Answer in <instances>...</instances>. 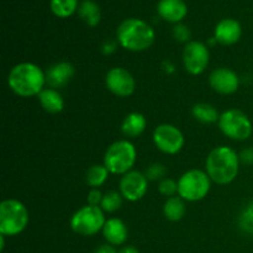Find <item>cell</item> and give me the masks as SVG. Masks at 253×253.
Here are the masks:
<instances>
[{"instance_id": "20", "label": "cell", "mask_w": 253, "mask_h": 253, "mask_svg": "<svg viewBox=\"0 0 253 253\" xmlns=\"http://www.w3.org/2000/svg\"><path fill=\"white\" fill-rule=\"evenodd\" d=\"M79 16L88 26H96L100 21V9L93 0H84L79 5Z\"/></svg>"}, {"instance_id": "4", "label": "cell", "mask_w": 253, "mask_h": 253, "mask_svg": "<svg viewBox=\"0 0 253 253\" xmlns=\"http://www.w3.org/2000/svg\"><path fill=\"white\" fill-rule=\"evenodd\" d=\"M29 224V211L21 202L7 199L0 204V234L16 236Z\"/></svg>"}, {"instance_id": "17", "label": "cell", "mask_w": 253, "mask_h": 253, "mask_svg": "<svg viewBox=\"0 0 253 253\" xmlns=\"http://www.w3.org/2000/svg\"><path fill=\"white\" fill-rule=\"evenodd\" d=\"M103 235L108 244L113 246H121L127 240L128 232L126 225L120 219L113 217V219L106 220L103 227Z\"/></svg>"}, {"instance_id": "23", "label": "cell", "mask_w": 253, "mask_h": 253, "mask_svg": "<svg viewBox=\"0 0 253 253\" xmlns=\"http://www.w3.org/2000/svg\"><path fill=\"white\" fill-rule=\"evenodd\" d=\"M109 170L105 166L95 165L91 166L85 174V182L89 187L91 188H99L106 182L109 177Z\"/></svg>"}, {"instance_id": "15", "label": "cell", "mask_w": 253, "mask_h": 253, "mask_svg": "<svg viewBox=\"0 0 253 253\" xmlns=\"http://www.w3.org/2000/svg\"><path fill=\"white\" fill-rule=\"evenodd\" d=\"M242 27L235 19H224L215 27V40L224 46L234 44L241 39Z\"/></svg>"}, {"instance_id": "25", "label": "cell", "mask_w": 253, "mask_h": 253, "mask_svg": "<svg viewBox=\"0 0 253 253\" xmlns=\"http://www.w3.org/2000/svg\"><path fill=\"white\" fill-rule=\"evenodd\" d=\"M121 205H123V195H121V193L111 190V192L104 194L100 208L103 209V211L114 212L120 209Z\"/></svg>"}, {"instance_id": "21", "label": "cell", "mask_w": 253, "mask_h": 253, "mask_svg": "<svg viewBox=\"0 0 253 253\" xmlns=\"http://www.w3.org/2000/svg\"><path fill=\"white\" fill-rule=\"evenodd\" d=\"M165 216L169 221H179L185 214V204L180 197H170L163 207Z\"/></svg>"}, {"instance_id": "10", "label": "cell", "mask_w": 253, "mask_h": 253, "mask_svg": "<svg viewBox=\"0 0 253 253\" xmlns=\"http://www.w3.org/2000/svg\"><path fill=\"white\" fill-rule=\"evenodd\" d=\"M209 48L199 41H190L183 51V63L193 76L202 74L209 64Z\"/></svg>"}, {"instance_id": "7", "label": "cell", "mask_w": 253, "mask_h": 253, "mask_svg": "<svg viewBox=\"0 0 253 253\" xmlns=\"http://www.w3.org/2000/svg\"><path fill=\"white\" fill-rule=\"evenodd\" d=\"M106 220L100 207L86 205L73 214L71 219V227L81 236H94L103 230Z\"/></svg>"}, {"instance_id": "14", "label": "cell", "mask_w": 253, "mask_h": 253, "mask_svg": "<svg viewBox=\"0 0 253 253\" xmlns=\"http://www.w3.org/2000/svg\"><path fill=\"white\" fill-rule=\"evenodd\" d=\"M76 69L68 62H59L48 67L44 76H46V84L52 89L62 88L73 78Z\"/></svg>"}, {"instance_id": "18", "label": "cell", "mask_w": 253, "mask_h": 253, "mask_svg": "<svg viewBox=\"0 0 253 253\" xmlns=\"http://www.w3.org/2000/svg\"><path fill=\"white\" fill-rule=\"evenodd\" d=\"M146 126H147V121H146V118L142 114L131 113L128 114L125 118V120L123 121L121 131H123V133L126 137L135 138L138 137L140 135H142Z\"/></svg>"}, {"instance_id": "3", "label": "cell", "mask_w": 253, "mask_h": 253, "mask_svg": "<svg viewBox=\"0 0 253 253\" xmlns=\"http://www.w3.org/2000/svg\"><path fill=\"white\" fill-rule=\"evenodd\" d=\"M118 41L124 48L141 52L150 48L155 42V31L146 21L140 19H126L116 31Z\"/></svg>"}, {"instance_id": "30", "label": "cell", "mask_w": 253, "mask_h": 253, "mask_svg": "<svg viewBox=\"0 0 253 253\" xmlns=\"http://www.w3.org/2000/svg\"><path fill=\"white\" fill-rule=\"evenodd\" d=\"M240 160L247 165H253V148H247L244 150L240 155Z\"/></svg>"}, {"instance_id": "16", "label": "cell", "mask_w": 253, "mask_h": 253, "mask_svg": "<svg viewBox=\"0 0 253 253\" xmlns=\"http://www.w3.org/2000/svg\"><path fill=\"white\" fill-rule=\"evenodd\" d=\"M158 15L168 22H179L187 16L188 7L183 0H161L157 5Z\"/></svg>"}, {"instance_id": "28", "label": "cell", "mask_w": 253, "mask_h": 253, "mask_svg": "<svg viewBox=\"0 0 253 253\" xmlns=\"http://www.w3.org/2000/svg\"><path fill=\"white\" fill-rule=\"evenodd\" d=\"M173 36L175 40H178L179 42H185L189 40L190 37V31L187 26L182 24L175 25L174 29H173Z\"/></svg>"}, {"instance_id": "27", "label": "cell", "mask_w": 253, "mask_h": 253, "mask_svg": "<svg viewBox=\"0 0 253 253\" xmlns=\"http://www.w3.org/2000/svg\"><path fill=\"white\" fill-rule=\"evenodd\" d=\"M166 174V168L165 166L161 165V163H155V165L150 166L146 170V177L148 180H157L163 178V175Z\"/></svg>"}, {"instance_id": "19", "label": "cell", "mask_w": 253, "mask_h": 253, "mask_svg": "<svg viewBox=\"0 0 253 253\" xmlns=\"http://www.w3.org/2000/svg\"><path fill=\"white\" fill-rule=\"evenodd\" d=\"M37 96H39V100L40 103H41L42 108H43L47 113L57 114L61 113V111L63 110V98H62V95L56 90V89H43Z\"/></svg>"}, {"instance_id": "12", "label": "cell", "mask_w": 253, "mask_h": 253, "mask_svg": "<svg viewBox=\"0 0 253 253\" xmlns=\"http://www.w3.org/2000/svg\"><path fill=\"white\" fill-rule=\"evenodd\" d=\"M105 83L111 93L121 96V98L130 96L135 91L136 86L132 74L126 71L125 68H120V67H116V68L110 69L108 72Z\"/></svg>"}, {"instance_id": "11", "label": "cell", "mask_w": 253, "mask_h": 253, "mask_svg": "<svg viewBox=\"0 0 253 253\" xmlns=\"http://www.w3.org/2000/svg\"><path fill=\"white\" fill-rule=\"evenodd\" d=\"M119 188L123 198L128 202H137L147 193L148 179L143 173L130 170L121 177Z\"/></svg>"}, {"instance_id": "26", "label": "cell", "mask_w": 253, "mask_h": 253, "mask_svg": "<svg viewBox=\"0 0 253 253\" xmlns=\"http://www.w3.org/2000/svg\"><path fill=\"white\" fill-rule=\"evenodd\" d=\"M158 190H160L161 194L166 195V197H173L175 193H178V183H175L173 179L169 178H166L162 179L158 184Z\"/></svg>"}, {"instance_id": "13", "label": "cell", "mask_w": 253, "mask_h": 253, "mask_svg": "<svg viewBox=\"0 0 253 253\" xmlns=\"http://www.w3.org/2000/svg\"><path fill=\"white\" fill-rule=\"evenodd\" d=\"M210 86L215 91L224 95L234 94L240 86V78L234 71L229 68H217L209 77Z\"/></svg>"}, {"instance_id": "32", "label": "cell", "mask_w": 253, "mask_h": 253, "mask_svg": "<svg viewBox=\"0 0 253 253\" xmlns=\"http://www.w3.org/2000/svg\"><path fill=\"white\" fill-rule=\"evenodd\" d=\"M118 253H140V252H138L135 247L126 246V247H124V249H121Z\"/></svg>"}, {"instance_id": "9", "label": "cell", "mask_w": 253, "mask_h": 253, "mask_svg": "<svg viewBox=\"0 0 253 253\" xmlns=\"http://www.w3.org/2000/svg\"><path fill=\"white\" fill-rule=\"evenodd\" d=\"M153 142L167 155H175L184 146V136L180 130L169 124H162L153 132Z\"/></svg>"}, {"instance_id": "2", "label": "cell", "mask_w": 253, "mask_h": 253, "mask_svg": "<svg viewBox=\"0 0 253 253\" xmlns=\"http://www.w3.org/2000/svg\"><path fill=\"white\" fill-rule=\"evenodd\" d=\"M207 173L212 182L225 185L239 174L240 156L227 146L214 148L207 158Z\"/></svg>"}, {"instance_id": "34", "label": "cell", "mask_w": 253, "mask_h": 253, "mask_svg": "<svg viewBox=\"0 0 253 253\" xmlns=\"http://www.w3.org/2000/svg\"><path fill=\"white\" fill-rule=\"evenodd\" d=\"M4 235H1V236H0V250H4V245H5V241H4Z\"/></svg>"}, {"instance_id": "33", "label": "cell", "mask_w": 253, "mask_h": 253, "mask_svg": "<svg viewBox=\"0 0 253 253\" xmlns=\"http://www.w3.org/2000/svg\"><path fill=\"white\" fill-rule=\"evenodd\" d=\"M115 43H114L113 41H109V42H105V44H104V47L103 48L105 49V48H109V53H111V52H114L115 51ZM103 49V51H104Z\"/></svg>"}, {"instance_id": "6", "label": "cell", "mask_w": 253, "mask_h": 253, "mask_svg": "<svg viewBox=\"0 0 253 253\" xmlns=\"http://www.w3.org/2000/svg\"><path fill=\"white\" fill-rule=\"evenodd\" d=\"M210 178L208 173L200 169L185 172L178 180V195L183 200L199 202L204 199L210 190Z\"/></svg>"}, {"instance_id": "1", "label": "cell", "mask_w": 253, "mask_h": 253, "mask_svg": "<svg viewBox=\"0 0 253 253\" xmlns=\"http://www.w3.org/2000/svg\"><path fill=\"white\" fill-rule=\"evenodd\" d=\"M10 89L22 98L39 95L46 84V76L39 66L30 62L19 63L7 77Z\"/></svg>"}, {"instance_id": "8", "label": "cell", "mask_w": 253, "mask_h": 253, "mask_svg": "<svg viewBox=\"0 0 253 253\" xmlns=\"http://www.w3.org/2000/svg\"><path fill=\"white\" fill-rule=\"evenodd\" d=\"M219 127L231 140L245 141L252 135V123L249 116L239 109H230L220 115Z\"/></svg>"}, {"instance_id": "29", "label": "cell", "mask_w": 253, "mask_h": 253, "mask_svg": "<svg viewBox=\"0 0 253 253\" xmlns=\"http://www.w3.org/2000/svg\"><path fill=\"white\" fill-rule=\"evenodd\" d=\"M103 197L104 195L101 194V192L98 189V188H93V189L88 193L89 205H95V207H98L99 204H101Z\"/></svg>"}, {"instance_id": "22", "label": "cell", "mask_w": 253, "mask_h": 253, "mask_svg": "<svg viewBox=\"0 0 253 253\" xmlns=\"http://www.w3.org/2000/svg\"><path fill=\"white\" fill-rule=\"evenodd\" d=\"M193 116L197 119L198 121L203 124H212V123H216L219 121L220 115L217 113L216 109L214 108L212 105L207 103H199V104H195L193 106Z\"/></svg>"}, {"instance_id": "24", "label": "cell", "mask_w": 253, "mask_h": 253, "mask_svg": "<svg viewBox=\"0 0 253 253\" xmlns=\"http://www.w3.org/2000/svg\"><path fill=\"white\" fill-rule=\"evenodd\" d=\"M49 6L56 16L64 19L73 15L78 9V0H51Z\"/></svg>"}, {"instance_id": "5", "label": "cell", "mask_w": 253, "mask_h": 253, "mask_svg": "<svg viewBox=\"0 0 253 253\" xmlns=\"http://www.w3.org/2000/svg\"><path fill=\"white\" fill-rule=\"evenodd\" d=\"M136 162V148L130 141H116L104 156V166L113 174H126Z\"/></svg>"}, {"instance_id": "31", "label": "cell", "mask_w": 253, "mask_h": 253, "mask_svg": "<svg viewBox=\"0 0 253 253\" xmlns=\"http://www.w3.org/2000/svg\"><path fill=\"white\" fill-rule=\"evenodd\" d=\"M94 253H118V251L114 249L113 245L106 244V245H101V246H99Z\"/></svg>"}]
</instances>
